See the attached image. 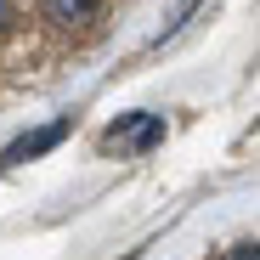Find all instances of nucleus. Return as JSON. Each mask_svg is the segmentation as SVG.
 <instances>
[{
    "instance_id": "obj_2",
    "label": "nucleus",
    "mask_w": 260,
    "mask_h": 260,
    "mask_svg": "<svg viewBox=\"0 0 260 260\" xmlns=\"http://www.w3.org/2000/svg\"><path fill=\"white\" fill-rule=\"evenodd\" d=\"M34 6L57 28H91V23H102V0H34Z\"/></svg>"
},
{
    "instance_id": "obj_4",
    "label": "nucleus",
    "mask_w": 260,
    "mask_h": 260,
    "mask_svg": "<svg viewBox=\"0 0 260 260\" xmlns=\"http://www.w3.org/2000/svg\"><path fill=\"white\" fill-rule=\"evenodd\" d=\"M221 260H260V243H254V238H249V243H232Z\"/></svg>"
},
{
    "instance_id": "obj_3",
    "label": "nucleus",
    "mask_w": 260,
    "mask_h": 260,
    "mask_svg": "<svg viewBox=\"0 0 260 260\" xmlns=\"http://www.w3.org/2000/svg\"><path fill=\"white\" fill-rule=\"evenodd\" d=\"M68 124H74V119H51V124H40V130H28L23 142H12V147H6V164H28L34 153H46V147H57V142L68 136Z\"/></svg>"
},
{
    "instance_id": "obj_1",
    "label": "nucleus",
    "mask_w": 260,
    "mask_h": 260,
    "mask_svg": "<svg viewBox=\"0 0 260 260\" xmlns=\"http://www.w3.org/2000/svg\"><path fill=\"white\" fill-rule=\"evenodd\" d=\"M164 142V119H153V113H136V119H124V124H113L108 136H102V147L113 153H147V147H158Z\"/></svg>"
},
{
    "instance_id": "obj_5",
    "label": "nucleus",
    "mask_w": 260,
    "mask_h": 260,
    "mask_svg": "<svg viewBox=\"0 0 260 260\" xmlns=\"http://www.w3.org/2000/svg\"><path fill=\"white\" fill-rule=\"evenodd\" d=\"M12 23H17V6H12V0H0V34H6Z\"/></svg>"
}]
</instances>
